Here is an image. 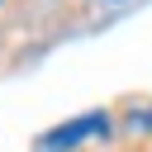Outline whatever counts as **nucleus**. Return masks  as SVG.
I'll return each mask as SVG.
<instances>
[{
  "label": "nucleus",
  "mask_w": 152,
  "mask_h": 152,
  "mask_svg": "<svg viewBox=\"0 0 152 152\" xmlns=\"http://www.w3.org/2000/svg\"><path fill=\"white\" fill-rule=\"evenodd\" d=\"M104 128H109V119H104L100 109H90V114H76V119L48 128V133L38 138V147H43V152H71V147H81L86 138H100Z\"/></svg>",
  "instance_id": "1"
},
{
  "label": "nucleus",
  "mask_w": 152,
  "mask_h": 152,
  "mask_svg": "<svg viewBox=\"0 0 152 152\" xmlns=\"http://www.w3.org/2000/svg\"><path fill=\"white\" fill-rule=\"evenodd\" d=\"M109 5H119V0H109Z\"/></svg>",
  "instance_id": "2"
}]
</instances>
